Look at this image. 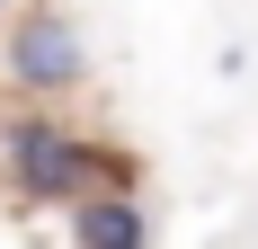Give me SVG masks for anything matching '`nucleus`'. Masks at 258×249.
Here are the masks:
<instances>
[{
	"label": "nucleus",
	"instance_id": "f257e3e1",
	"mask_svg": "<svg viewBox=\"0 0 258 249\" xmlns=\"http://www.w3.org/2000/svg\"><path fill=\"white\" fill-rule=\"evenodd\" d=\"M0 160H9L18 205H80L89 178L107 169V143H80V134H62L53 116H18L9 143H0Z\"/></svg>",
	"mask_w": 258,
	"mask_h": 249
},
{
	"label": "nucleus",
	"instance_id": "f03ea898",
	"mask_svg": "<svg viewBox=\"0 0 258 249\" xmlns=\"http://www.w3.org/2000/svg\"><path fill=\"white\" fill-rule=\"evenodd\" d=\"M89 72V45H80V27L62 18V9H18L9 18V80L18 89H36V98H53V89H72V80Z\"/></svg>",
	"mask_w": 258,
	"mask_h": 249
},
{
	"label": "nucleus",
	"instance_id": "7ed1b4c3",
	"mask_svg": "<svg viewBox=\"0 0 258 249\" xmlns=\"http://www.w3.org/2000/svg\"><path fill=\"white\" fill-rule=\"evenodd\" d=\"M143 205L134 196H80L72 205V249H143Z\"/></svg>",
	"mask_w": 258,
	"mask_h": 249
},
{
	"label": "nucleus",
	"instance_id": "20e7f679",
	"mask_svg": "<svg viewBox=\"0 0 258 249\" xmlns=\"http://www.w3.org/2000/svg\"><path fill=\"white\" fill-rule=\"evenodd\" d=\"M0 9H9V0H0Z\"/></svg>",
	"mask_w": 258,
	"mask_h": 249
}]
</instances>
